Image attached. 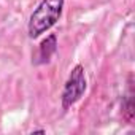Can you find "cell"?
<instances>
[{
    "label": "cell",
    "mask_w": 135,
    "mask_h": 135,
    "mask_svg": "<svg viewBox=\"0 0 135 135\" xmlns=\"http://www.w3.org/2000/svg\"><path fill=\"white\" fill-rule=\"evenodd\" d=\"M64 8V0H41L33 10L29 19V37L38 38L41 33L48 32L60 18Z\"/></svg>",
    "instance_id": "6da1fadb"
},
{
    "label": "cell",
    "mask_w": 135,
    "mask_h": 135,
    "mask_svg": "<svg viewBox=\"0 0 135 135\" xmlns=\"http://www.w3.org/2000/svg\"><path fill=\"white\" fill-rule=\"evenodd\" d=\"M86 86H88V81H86V75H84V67L78 64L72 69L69 78H67V81L64 84L62 95H60L62 108L69 110L72 105H75L83 97Z\"/></svg>",
    "instance_id": "7a4b0ae2"
},
{
    "label": "cell",
    "mask_w": 135,
    "mask_h": 135,
    "mask_svg": "<svg viewBox=\"0 0 135 135\" xmlns=\"http://www.w3.org/2000/svg\"><path fill=\"white\" fill-rule=\"evenodd\" d=\"M57 51V37L54 33L48 35L38 46V51H37V56L33 59V64L35 65H41V64H48L51 60V57L56 54Z\"/></svg>",
    "instance_id": "3957f363"
},
{
    "label": "cell",
    "mask_w": 135,
    "mask_h": 135,
    "mask_svg": "<svg viewBox=\"0 0 135 135\" xmlns=\"http://www.w3.org/2000/svg\"><path fill=\"white\" fill-rule=\"evenodd\" d=\"M133 113H135L133 111V91L130 88L122 100V116L129 124H132V121H133Z\"/></svg>",
    "instance_id": "277c9868"
},
{
    "label": "cell",
    "mask_w": 135,
    "mask_h": 135,
    "mask_svg": "<svg viewBox=\"0 0 135 135\" xmlns=\"http://www.w3.org/2000/svg\"><path fill=\"white\" fill-rule=\"evenodd\" d=\"M45 132H46L45 129H38V130H32L30 133H45Z\"/></svg>",
    "instance_id": "5b68a950"
}]
</instances>
